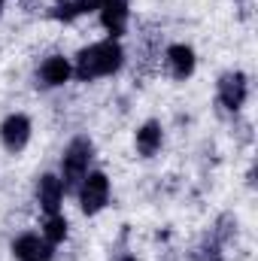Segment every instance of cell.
<instances>
[{"instance_id": "obj_1", "label": "cell", "mask_w": 258, "mask_h": 261, "mask_svg": "<svg viewBox=\"0 0 258 261\" xmlns=\"http://www.w3.org/2000/svg\"><path fill=\"white\" fill-rule=\"evenodd\" d=\"M70 61H73V79L76 82H97V79L116 76L125 67V46H122V40L104 37V40L82 46Z\"/></svg>"}, {"instance_id": "obj_2", "label": "cell", "mask_w": 258, "mask_h": 261, "mask_svg": "<svg viewBox=\"0 0 258 261\" xmlns=\"http://www.w3.org/2000/svg\"><path fill=\"white\" fill-rule=\"evenodd\" d=\"M91 164H94V140L85 137V134L73 137L64 146L61 164H58V176L64 182V192H76L79 189V182L85 179V173L91 170Z\"/></svg>"}, {"instance_id": "obj_3", "label": "cell", "mask_w": 258, "mask_h": 261, "mask_svg": "<svg viewBox=\"0 0 258 261\" xmlns=\"http://www.w3.org/2000/svg\"><path fill=\"white\" fill-rule=\"evenodd\" d=\"M73 195H76V200H79L82 216H100V213L110 206L113 182H110V176H107L104 170H94V167H91Z\"/></svg>"}, {"instance_id": "obj_4", "label": "cell", "mask_w": 258, "mask_h": 261, "mask_svg": "<svg viewBox=\"0 0 258 261\" xmlns=\"http://www.w3.org/2000/svg\"><path fill=\"white\" fill-rule=\"evenodd\" d=\"M249 100V76L243 70H225L216 79V103L222 113L237 116Z\"/></svg>"}, {"instance_id": "obj_5", "label": "cell", "mask_w": 258, "mask_h": 261, "mask_svg": "<svg viewBox=\"0 0 258 261\" xmlns=\"http://www.w3.org/2000/svg\"><path fill=\"white\" fill-rule=\"evenodd\" d=\"M31 137H34V122H31L28 113L3 116V122H0V146L9 155H21L31 146Z\"/></svg>"}, {"instance_id": "obj_6", "label": "cell", "mask_w": 258, "mask_h": 261, "mask_svg": "<svg viewBox=\"0 0 258 261\" xmlns=\"http://www.w3.org/2000/svg\"><path fill=\"white\" fill-rule=\"evenodd\" d=\"M34 79H37V85L46 88V91L64 88L67 82L73 79V61H70L67 55H61V52H52V55H46V58L37 64Z\"/></svg>"}, {"instance_id": "obj_7", "label": "cell", "mask_w": 258, "mask_h": 261, "mask_svg": "<svg viewBox=\"0 0 258 261\" xmlns=\"http://www.w3.org/2000/svg\"><path fill=\"white\" fill-rule=\"evenodd\" d=\"M9 252L15 261H55L58 246H52L40 231H24L9 243Z\"/></svg>"}, {"instance_id": "obj_8", "label": "cell", "mask_w": 258, "mask_h": 261, "mask_svg": "<svg viewBox=\"0 0 258 261\" xmlns=\"http://www.w3.org/2000/svg\"><path fill=\"white\" fill-rule=\"evenodd\" d=\"M64 182L58 173H40L37 176V186H34V200L40 206L43 216H55V213H64Z\"/></svg>"}, {"instance_id": "obj_9", "label": "cell", "mask_w": 258, "mask_h": 261, "mask_svg": "<svg viewBox=\"0 0 258 261\" xmlns=\"http://www.w3.org/2000/svg\"><path fill=\"white\" fill-rule=\"evenodd\" d=\"M164 67H167L170 79L186 82V79H192L194 70H197V52L189 43H170L164 49Z\"/></svg>"}, {"instance_id": "obj_10", "label": "cell", "mask_w": 258, "mask_h": 261, "mask_svg": "<svg viewBox=\"0 0 258 261\" xmlns=\"http://www.w3.org/2000/svg\"><path fill=\"white\" fill-rule=\"evenodd\" d=\"M100 28L107 31V37L122 40L131 28V0H107L97 12Z\"/></svg>"}, {"instance_id": "obj_11", "label": "cell", "mask_w": 258, "mask_h": 261, "mask_svg": "<svg viewBox=\"0 0 258 261\" xmlns=\"http://www.w3.org/2000/svg\"><path fill=\"white\" fill-rule=\"evenodd\" d=\"M164 149V125L158 119H146L134 130V152L140 158H155Z\"/></svg>"}, {"instance_id": "obj_12", "label": "cell", "mask_w": 258, "mask_h": 261, "mask_svg": "<svg viewBox=\"0 0 258 261\" xmlns=\"http://www.w3.org/2000/svg\"><path fill=\"white\" fill-rule=\"evenodd\" d=\"M40 234L52 243V246H61L67 237H70V222H67L64 213H55V216H43V228Z\"/></svg>"}, {"instance_id": "obj_13", "label": "cell", "mask_w": 258, "mask_h": 261, "mask_svg": "<svg viewBox=\"0 0 258 261\" xmlns=\"http://www.w3.org/2000/svg\"><path fill=\"white\" fill-rule=\"evenodd\" d=\"M222 252H225V246H222V243H219L210 231H207V234H203V237H200V240L192 246L189 258H192V261H222V258H225Z\"/></svg>"}, {"instance_id": "obj_14", "label": "cell", "mask_w": 258, "mask_h": 261, "mask_svg": "<svg viewBox=\"0 0 258 261\" xmlns=\"http://www.w3.org/2000/svg\"><path fill=\"white\" fill-rule=\"evenodd\" d=\"M210 234H213L222 246H228V243L237 237V216H234V213H222V216L216 219V225L210 228Z\"/></svg>"}, {"instance_id": "obj_15", "label": "cell", "mask_w": 258, "mask_h": 261, "mask_svg": "<svg viewBox=\"0 0 258 261\" xmlns=\"http://www.w3.org/2000/svg\"><path fill=\"white\" fill-rule=\"evenodd\" d=\"M49 18L52 21H61V24H73L79 18V12H76L73 0H55V6L49 9Z\"/></svg>"}, {"instance_id": "obj_16", "label": "cell", "mask_w": 258, "mask_h": 261, "mask_svg": "<svg viewBox=\"0 0 258 261\" xmlns=\"http://www.w3.org/2000/svg\"><path fill=\"white\" fill-rule=\"evenodd\" d=\"M107 0H73V6H76V12H79V18L82 15H91V12H100V6H104Z\"/></svg>"}, {"instance_id": "obj_17", "label": "cell", "mask_w": 258, "mask_h": 261, "mask_svg": "<svg viewBox=\"0 0 258 261\" xmlns=\"http://www.w3.org/2000/svg\"><path fill=\"white\" fill-rule=\"evenodd\" d=\"M110 261H137V255H134V252H128V249H122V252H116Z\"/></svg>"}, {"instance_id": "obj_18", "label": "cell", "mask_w": 258, "mask_h": 261, "mask_svg": "<svg viewBox=\"0 0 258 261\" xmlns=\"http://www.w3.org/2000/svg\"><path fill=\"white\" fill-rule=\"evenodd\" d=\"M3 6H6V0H0V9H3Z\"/></svg>"}]
</instances>
